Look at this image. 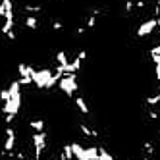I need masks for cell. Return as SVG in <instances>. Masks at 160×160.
Masks as SVG:
<instances>
[{
    "label": "cell",
    "instance_id": "1",
    "mask_svg": "<svg viewBox=\"0 0 160 160\" xmlns=\"http://www.w3.org/2000/svg\"><path fill=\"white\" fill-rule=\"evenodd\" d=\"M60 91L66 95V97H75L77 91H79V81H77V73H64L60 83H58Z\"/></svg>",
    "mask_w": 160,
    "mask_h": 160
},
{
    "label": "cell",
    "instance_id": "2",
    "mask_svg": "<svg viewBox=\"0 0 160 160\" xmlns=\"http://www.w3.org/2000/svg\"><path fill=\"white\" fill-rule=\"evenodd\" d=\"M156 27H158V18L156 16L148 18V19H143L139 23V27H137V37L139 39H148L156 31Z\"/></svg>",
    "mask_w": 160,
    "mask_h": 160
},
{
    "label": "cell",
    "instance_id": "3",
    "mask_svg": "<svg viewBox=\"0 0 160 160\" xmlns=\"http://www.w3.org/2000/svg\"><path fill=\"white\" fill-rule=\"evenodd\" d=\"M73 102H75V108L79 110V114H83V116H89L91 114V108H89V104H87V100H85L83 95H75Z\"/></svg>",
    "mask_w": 160,
    "mask_h": 160
},
{
    "label": "cell",
    "instance_id": "4",
    "mask_svg": "<svg viewBox=\"0 0 160 160\" xmlns=\"http://www.w3.org/2000/svg\"><path fill=\"white\" fill-rule=\"evenodd\" d=\"M29 128H31V133H44L47 131V122L44 120H29Z\"/></svg>",
    "mask_w": 160,
    "mask_h": 160
},
{
    "label": "cell",
    "instance_id": "5",
    "mask_svg": "<svg viewBox=\"0 0 160 160\" xmlns=\"http://www.w3.org/2000/svg\"><path fill=\"white\" fill-rule=\"evenodd\" d=\"M23 23H25V27H27L29 31H37V29H39V18H37V16H25Z\"/></svg>",
    "mask_w": 160,
    "mask_h": 160
},
{
    "label": "cell",
    "instance_id": "6",
    "mask_svg": "<svg viewBox=\"0 0 160 160\" xmlns=\"http://www.w3.org/2000/svg\"><path fill=\"white\" fill-rule=\"evenodd\" d=\"M23 12L27 16H35V14H41L42 12V6L41 4H25L23 6Z\"/></svg>",
    "mask_w": 160,
    "mask_h": 160
},
{
    "label": "cell",
    "instance_id": "7",
    "mask_svg": "<svg viewBox=\"0 0 160 160\" xmlns=\"http://www.w3.org/2000/svg\"><path fill=\"white\" fill-rule=\"evenodd\" d=\"M0 100H2V104H6L10 100V91L8 89H0Z\"/></svg>",
    "mask_w": 160,
    "mask_h": 160
},
{
    "label": "cell",
    "instance_id": "8",
    "mask_svg": "<svg viewBox=\"0 0 160 160\" xmlns=\"http://www.w3.org/2000/svg\"><path fill=\"white\" fill-rule=\"evenodd\" d=\"M52 29H54V31H60V29H64V23H62V21H54V23H52Z\"/></svg>",
    "mask_w": 160,
    "mask_h": 160
}]
</instances>
